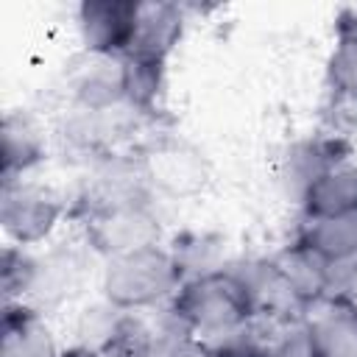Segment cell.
<instances>
[{
	"instance_id": "obj_5",
	"label": "cell",
	"mask_w": 357,
	"mask_h": 357,
	"mask_svg": "<svg viewBox=\"0 0 357 357\" xmlns=\"http://www.w3.org/2000/svg\"><path fill=\"white\" fill-rule=\"evenodd\" d=\"M229 268L237 276L240 287L245 290V298H248L257 321H262L268 326H282V324L298 321L304 315L307 307L298 298V293L293 290L290 279L284 276L276 254L231 259Z\"/></svg>"
},
{
	"instance_id": "obj_7",
	"label": "cell",
	"mask_w": 357,
	"mask_h": 357,
	"mask_svg": "<svg viewBox=\"0 0 357 357\" xmlns=\"http://www.w3.org/2000/svg\"><path fill=\"white\" fill-rule=\"evenodd\" d=\"M351 159V142L346 134L337 131H324V134H307L293 139L276 165V178L287 201L298 204L304 190L329 167L349 162Z\"/></svg>"
},
{
	"instance_id": "obj_17",
	"label": "cell",
	"mask_w": 357,
	"mask_h": 357,
	"mask_svg": "<svg viewBox=\"0 0 357 357\" xmlns=\"http://www.w3.org/2000/svg\"><path fill=\"white\" fill-rule=\"evenodd\" d=\"M117 64H120V84H123L126 103L137 114H142L145 120L153 117L162 109V100H165L167 61L128 53V56L117 59Z\"/></svg>"
},
{
	"instance_id": "obj_16",
	"label": "cell",
	"mask_w": 357,
	"mask_h": 357,
	"mask_svg": "<svg viewBox=\"0 0 357 357\" xmlns=\"http://www.w3.org/2000/svg\"><path fill=\"white\" fill-rule=\"evenodd\" d=\"M298 218H324L357 206V162H340L321 173L298 198Z\"/></svg>"
},
{
	"instance_id": "obj_10",
	"label": "cell",
	"mask_w": 357,
	"mask_h": 357,
	"mask_svg": "<svg viewBox=\"0 0 357 357\" xmlns=\"http://www.w3.org/2000/svg\"><path fill=\"white\" fill-rule=\"evenodd\" d=\"M61 354L64 346L59 343L47 321V312L25 301L3 304L0 357H61Z\"/></svg>"
},
{
	"instance_id": "obj_22",
	"label": "cell",
	"mask_w": 357,
	"mask_h": 357,
	"mask_svg": "<svg viewBox=\"0 0 357 357\" xmlns=\"http://www.w3.org/2000/svg\"><path fill=\"white\" fill-rule=\"evenodd\" d=\"M123 318H126V312L112 307L103 298H98L95 304H86L78 312V321H75V343L100 351L117 335Z\"/></svg>"
},
{
	"instance_id": "obj_15",
	"label": "cell",
	"mask_w": 357,
	"mask_h": 357,
	"mask_svg": "<svg viewBox=\"0 0 357 357\" xmlns=\"http://www.w3.org/2000/svg\"><path fill=\"white\" fill-rule=\"evenodd\" d=\"M293 237L315 251L324 262L357 257V206L324 218H298Z\"/></svg>"
},
{
	"instance_id": "obj_2",
	"label": "cell",
	"mask_w": 357,
	"mask_h": 357,
	"mask_svg": "<svg viewBox=\"0 0 357 357\" xmlns=\"http://www.w3.org/2000/svg\"><path fill=\"white\" fill-rule=\"evenodd\" d=\"M184 273L165 243L142 245L100 262V298L123 312L162 310L181 287Z\"/></svg>"
},
{
	"instance_id": "obj_12",
	"label": "cell",
	"mask_w": 357,
	"mask_h": 357,
	"mask_svg": "<svg viewBox=\"0 0 357 357\" xmlns=\"http://www.w3.org/2000/svg\"><path fill=\"white\" fill-rule=\"evenodd\" d=\"M318 357H357V304L321 298L301 315Z\"/></svg>"
},
{
	"instance_id": "obj_21",
	"label": "cell",
	"mask_w": 357,
	"mask_h": 357,
	"mask_svg": "<svg viewBox=\"0 0 357 357\" xmlns=\"http://www.w3.org/2000/svg\"><path fill=\"white\" fill-rule=\"evenodd\" d=\"M36 268H39V254L33 248H20L11 243L3 245V262H0L3 304L31 298L36 284Z\"/></svg>"
},
{
	"instance_id": "obj_23",
	"label": "cell",
	"mask_w": 357,
	"mask_h": 357,
	"mask_svg": "<svg viewBox=\"0 0 357 357\" xmlns=\"http://www.w3.org/2000/svg\"><path fill=\"white\" fill-rule=\"evenodd\" d=\"M156 357H220L212 343L181 332L167 318H159L156 324Z\"/></svg>"
},
{
	"instance_id": "obj_6",
	"label": "cell",
	"mask_w": 357,
	"mask_h": 357,
	"mask_svg": "<svg viewBox=\"0 0 357 357\" xmlns=\"http://www.w3.org/2000/svg\"><path fill=\"white\" fill-rule=\"evenodd\" d=\"M142 176L153 195L184 198L204 187L206 162L201 151L178 137H156L137 151Z\"/></svg>"
},
{
	"instance_id": "obj_24",
	"label": "cell",
	"mask_w": 357,
	"mask_h": 357,
	"mask_svg": "<svg viewBox=\"0 0 357 357\" xmlns=\"http://www.w3.org/2000/svg\"><path fill=\"white\" fill-rule=\"evenodd\" d=\"M271 357H318L315 343H312L301 318L290 321V324H282V326H273Z\"/></svg>"
},
{
	"instance_id": "obj_19",
	"label": "cell",
	"mask_w": 357,
	"mask_h": 357,
	"mask_svg": "<svg viewBox=\"0 0 357 357\" xmlns=\"http://www.w3.org/2000/svg\"><path fill=\"white\" fill-rule=\"evenodd\" d=\"M284 276L290 279L293 290L298 293V298L304 301V307H312L315 301H321L326 296V268L329 262H324L315 251H310L304 243H298L296 237L276 254Z\"/></svg>"
},
{
	"instance_id": "obj_9",
	"label": "cell",
	"mask_w": 357,
	"mask_h": 357,
	"mask_svg": "<svg viewBox=\"0 0 357 357\" xmlns=\"http://www.w3.org/2000/svg\"><path fill=\"white\" fill-rule=\"evenodd\" d=\"M47 159V134L25 109H11L0 123V181L31 178Z\"/></svg>"
},
{
	"instance_id": "obj_18",
	"label": "cell",
	"mask_w": 357,
	"mask_h": 357,
	"mask_svg": "<svg viewBox=\"0 0 357 357\" xmlns=\"http://www.w3.org/2000/svg\"><path fill=\"white\" fill-rule=\"evenodd\" d=\"M123 84H120V64L117 59H95L86 56V64L75 73L70 84V106L103 112L123 106Z\"/></svg>"
},
{
	"instance_id": "obj_14",
	"label": "cell",
	"mask_w": 357,
	"mask_h": 357,
	"mask_svg": "<svg viewBox=\"0 0 357 357\" xmlns=\"http://www.w3.org/2000/svg\"><path fill=\"white\" fill-rule=\"evenodd\" d=\"M84 254H92L84 243H81V248L59 245V248H47L45 254H39L36 284H33V293L25 304H33L45 312L47 307H56V304L67 301L75 293V287L81 284Z\"/></svg>"
},
{
	"instance_id": "obj_26",
	"label": "cell",
	"mask_w": 357,
	"mask_h": 357,
	"mask_svg": "<svg viewBox=\"0 0 357 357\" xmlns=\"http://www.w3.org/2000/svg\"><path fill=\"white\" fill-rule=\"evenodd\" d=\"M61 357H100L95 349H86V346H78V343H73V346H67L64 349V354Z\"/></svg>"
},
{
	"instance_id": "obj_1",
	"label": "cell",
	"mask_w": 357,
	"mask_h": 357,
	"mask_svg": "<svg viewBox=\"0 0 357 357\" xmlns=\"http://www.w3.org/2000/svg\"><path fill=\"white\" fill-rule=\"evenodd\" d=\"M159 312L181 332H190L206 343H218L240 326L257 321L245 290L240 287L229 265L184 279L170 304Z\"/></svg>"
},
{
	"instance_id": "obj_4",
	"label": "cell",
	"mask_w": 357,
	"mask_h": 357,
	"mask_svg": "<svg viewBox=\"0 0 357 357\" xmlns=\"http://www.w3.org/2000/svg\"><path fill=\"white\" fill-rule=\"evenodd\" d=\"M81 243L100 262L142 245L162 243V218L156 212V198L126 201L84 215Z\"/></svg>"
},
{
	"instance_id": "obj_20",
	"label": "cell",
	"mask_w": 357,
	"mask_h": 357,
	"mask_svg": "<svg viewBox=\"0 0 357 357\" xmlns=\"http://www.w3.org/2000/svg\"><path fill=\"white\" fill-rule=\"evenodd\" d=\"M170 251H173L184 279L201 276L209 271H220L231 262V259H226L223 240L218 234H209V231H181L170 243Z\"/></svg>"
},
{
	"instance_id": "obj_8",
	"label": "cell",
	"mask_w": 357,
	"mask_h": 357,
	"mask_svg": "<svg viewBox=\"0 0 357 357\" xmlns=\"http://www.w3.org/2000/svg\"><path fill=\"white\" fill-rule=\"evenodd\" d=\"M137 0H84L75 6V33L86 56L123 59L134 39Z\"/></svg>"
},
{
	"instance_id": "obj_3",
	"label": "cell",
	"mask_w": 357,
	"mask_h": 357,
	"mask_svg": "<svg viewBox=\"0 0 357 357\" xmlns=\"http://www.w3.org/2000/svg\"><path fill=\"white\" fill-rule=\"evenodd\" d=\"M70 204L64 195L39 178H14L0 187V226L6 243L20 248H42L53 240Z\"/></svg>"
},
{
	"instance_id": "obj_11",
	"label": "cell",
	"mask_w": 357,
	"mask_h": 357,
	"mask_svg": "<svg viewBox=\"0 0 357 357\" xmlns=\"http://www.w3.org/2000/svg\"><path fill=\"white\" fill-rule=\"evenodd\" d=\"M184 28H187V11H184V6L165 3V0L137 3L134 39H131L128 53L159 59V61H170L173 50L178 47V42L184 36Z\"/></svg>"
},
{
	"instance_id": "obj_25",
	"label": "cell",
	"mask_w": 357,
	"mask_h": 357,
	"mask_svg": "<svg viewBox=\"0 0 357 357\" xmlns=\"http://www.w3.org/2000/svg\"><path fill=\"white\" fill-rule=\"evenodd\" d=\"M324 298H337V301L357 304V257L329 262V268H326V296Z\"/></svg>"
},
{
	"instance_id": "obj_13",
	"label": "cell",
	"mask_w": 357,
	"mask_h": 357,
	"mask_svg": "<svg viewBox=\"0 0 357 357\" xmlns=\"http://www.w3.org/2000/svg\"><path fill=\"white\" fill-rule=\"evenodd\" d=\"M324 84L337 106L357 109V8H340L335 14Z\"/></svg>"
}]
</instances>
